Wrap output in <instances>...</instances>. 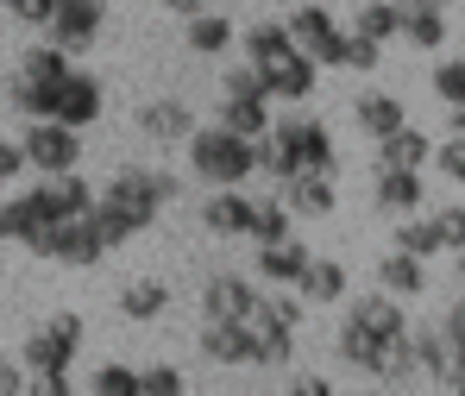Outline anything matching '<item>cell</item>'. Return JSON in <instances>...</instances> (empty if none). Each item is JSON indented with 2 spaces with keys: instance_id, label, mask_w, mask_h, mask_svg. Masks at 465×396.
Returning a JSON list of instances; mask_svg holds the SVG:
<instances>
[{
  "instance_id": "1",
  "label": "cell",
  "mask_w": 465,
  "mask_h": 396,
  "mask_svg": "<svg viewBox=\"0 0 465 396\" xmlns=\"http://www.w3.org/2000/svg\"><path fill=\"white\" fill-rule=\"evenodd\" d=\"M176 202V176L170 170H157V163H120L101 189H94V202H88V214H94V227L101 239L120 252L126 239L152 233L157 214Z\"/></svg>"
},
{
  "instance_id": "36",
  "label": "cell",
  "mask_w": 465,
  "mask_h": 396,
  "mask_svg": "<svg viewBox=\"0 0 465 396\" xmlns=\"http://www.w3.org/2000/svg\"><path fill=\"white\" fill-rule=\"evenodd\" d=\"M88 391L94 396H139V365H126V359L94 365V371H88Z\"/></svg>"
},
{
  "instance_id": "35",
  "label": "cell",
  "mask_w": 465,
  "mask_h": 396,
  "mask_svg": "<svg viewBox=\"0 0 465 396\" xmlns=\"http://www.w3.org/2000/svg\"><path fill=\"white\" fill-rule=\"evenodd\" d=\"M396 25H402V0H365V6L352 13V32H365V38H378V45L396 38Z\"/></svg>"
},
{
  "instance_id": "25",
  "label": "cell",
  "mask_w": 465,
  "mask_h": 396,
  "mask_svg": "<svg viewBox=\"0 0 465 396\" xmlns=\"http://www.w3.org/2000/svg\"><path fill=\"white\" fill-rule=\"evenodd\" d=\"M346 315L359 321V327H371L378 340H402V333H409V302H402V296H390V290H371V296H359Z\"/></svg>"
},
{
  "instance_id": "43",
  "label": "cell",
  "mask_w": 465,
  "mask_h": 396,
  "mask_svg": "<svg viewBox=\"0 0 465 396\" xmlns=\"http://www.w3.org/2000/svg\"><path fill=\"white\" fill-rule=\"evenodd\" d=\"M290 391H296V396H327V391H333V378H321V371H296Z\"/></svg>"
},
{
  "instance_id": "50",
  "label": "cell",
  "mask_w": 465,
  "mask_h": 396,
  "mask_svg": "<svg viewBox=\"0 0 465 396\" xmlns=\"http://www.w3.org/2000/svg\"><path fill=\"white\" fill-rule=\"evenodd\" d=\"M402 6H447V0H402Z\"/></svg>"
},
{
  "instance_id": "17",
  "label": "cell",
  "mask_w": 465,
  "mask_h": 396,
  "mask_svg": "<svg viewBox=\"0 0 465 396\" xmlns=\"http://www.w3.org/2000/svg\"><path fill=\"white\" fill-rule=\"evenodd\" d=\"M290 290H296L309 309H340L352 283H346V264H340V258H327V252H309V264H302V277H296Z\"/></svg>"
},
{
  "instance_id": "45",
  "label": "cell",
  "mask_w": 465,
  "mask_h": 396,
  "mask_svg": "<svg viewBox=\"0 0 465 396\" xmlns=\"http://www.w3.org/2000/svg\"><path fill=\"white\" fill-rule=\"evenodd\" d=\"M440 327H447V333H453V340L465 346V296L453 302V309H447V315H440Z\"/></svg>"
},
{
  "instance_id": "46",
  "label": "cell",
  "mask_w": 465,
  "mask_h": 396,
  "mask_svg": "<svg viewBox=\"0 0 465 396\" xmlns=\"http://www.w3.org/2000/svg\"><path fill=\"white\" fill-rule=\"evenodd\" d=\"M447 133H465V101H453V107H447Z\"/></svg>"
},
{
  "instance_id": "7",
  "label": "cell",
  "mask_w": 465,
  "mask_h": 396,
  "mask_svg": "<svg viewBox=\"0 0 465 396\" xmlns=\"http://www.w3.org/2000/svg\"><path fill=\"white\" fill-rule=\"evenodd\" d=\"M45 120H64V126H76V133L101 126V120H107V82L94 76V70H82V64H70L64 82L51 88V114H45Z\"/></svg>"
},
{
  "instance_id": "6",
  "label": "cell",
  "mask_w": 465,
  "mask_h": 396,
  "mask_svg": "<svg viewBox=\"0 0 465 396\" xmlns=\"http://www.w3.org/2000/svg\"><path fill=\"white\" fill-rule=\"evenodd\" d=\"M107 6L114 0H57L51 6V19L38 25L57 51H70V57H88L94 45H101V32H107Z\"/></svg>"
},
{
  "instance_id": "37",
  "label": "cell",
  "mask_w": 465,
  "mask_h": 396,
  "mask_svg": "<svg viewBox=\"0 0 465 396\" xmlns=\"http://www.w3.org/2000/svg\"><path fill=\"white\" fill-rule=\"evenodd\" d=\"M428 88L453 107V101H465V57H440L434 64V76H428Z\"/></svg>"
},
{
  "instance_id": "12",
  "label": "cell",
  "mask_w": 465,
  "mask_h": 396,
  "mask_svg": "<svg viewBox=\"0 0 465 396\" xmlns=\"http://www.w3.org/2000/svg\"><path fill=\"white\" fill-rule=\"evenodd\" d=\"M283 25H290V38H296V51H302V57H314L321 70H333V45H340V19H333V6L302 0Z\"/></svg>"
},
{
  "instance_id": "10",
  "label": "cell",
  "mask_w": 465,
  "mask_h": 396,
  "mask_svg": "<svg viewBox=\"0 0 465 396\" xmlns=\"http://www.w3.org/2000/svg\"><path fill=\"white\" fill-rule=\"evenodd\" d=\"M258 76H264L271 107H309L314 88H321V64L302 57V51H283L277 64H258Z\"/></svg>"
},
{
  "instance_id": "18",
  "label": "cell",
  "mask_w": 465,
  "mask_h": 396,
  "mask_svg": "<svg viewBox=\"0 0 465 396\" xmlns=\"http://www.w3.org/2000/svg\"><path fill=\"white\" fill-rule=\"evenodd\" d=\"M195 352L208 365H252V321H202Z\"/></svg>"
},
{
  "instance_id": "27",
  "label": "cell",
  "mask_w": 465,
  "mask_h": 396,
  "mask_svg": "<svg viewBox=\"0 0 465 396\" xmlns=\"http://www.w3.org/2000/svg\"><path fill=\"white\" fill-rule=\"evenodd\" d=\"M296 346H302V327L252 321V365H258V371H283V365H296Z\"/></svg>"
},
{
  "instance_id": "4",
  "label": "cell",
  "mask_w": 465,
  "mask_h": 396,
  "mask_svg": "<svg viewBox=\"0 0 465 396\" xmlns=\"http://www.w3.org/2000/svg\"><path fill=\"white\" fill-rule=\"evenodd\" d=\"M70 64H76V57H70V51H57L51 38H45V45H32V51H19V57H13V76H6V88H0V94H6V107H13L19 120H45V114H51V88L64 82Z\"/></svg>"
},
{
  "instance_id": "2",
  "label": "cell",
  "mask_w": 465,
  "mask_h": 396,
  "mask_svg": "<svg viewBox=\"0 0 465 396\" xmlns=\"http://www.w3.org/2000/svg\"><path fill=\"white\" fill-rule=\"evenodd\" d=\"M296 170H314V176L340 170V145H333L327 120H314V114H283V120H271L258 133V176L283 183Z\"/></svg>"
},
{
  "instance_id": "22",
  "label": "cell",
  "mask_w": 465,
  "mask_h": 396,
  "mask_svg": "<svg viewBox=\"0 0 465 396\" xmlns=\"http://www.w3.org/2000/svg\"><path fill=\"white\" fill-rule=\"evenodd\" d=\"M346 114H352V126H359L365 139H384V133H396V126L409 120V107H402L390 88H359Z\"/></svg>"
},
{
  "instance_id": "30",
  "label": "cell",
  "mask_w": 465,
  "mask_h": 396,
  "mask_svg": "<svg viewBox=\"0 0 465 396\" xmlns=\"http://www.w3.org/2000/svg\"><path fill=\"white\" fill-rule=\"evenodd\" d=\"M232 45H239L252 64H277L283 51H296V38H290V25H283V19H252Z\"/></svg>"
},
{
  "instance_id": "13",
  "label": "cell",
  "mask_w": 465,
  "mask_h": 396,
  "mask_svg": "<svg viewBox=\"0 0 465 396\" xmlns=\"http://www.w3.org/2000/svg\"><path fill=\"white\" fill-rule=\"evenodd\" d=\"M409 346H415V371L428 378V384H447V371L453 365H465V346L440 327V321H409Z\"/></svg>"
},
{
  "instance_id": "16",
  "label": "cell",
  "mask_w": 465,
  "mask_h": 396,
  "mask_svg": "<svg viewBox=\"0 0 465 396\" xmlns=\"http://www.w3.org/2000/svg\"><path fill=\"white\" fill-rule=\"evenodd\" d=\"M384 346L390 340H378L371 327H359L352 315L340 321V333H333V359H340L352 378H371V384H378V371H384Z\"/></svg>"
},
{
  "instance_id": "39",
  "label": "cell",
  "mask_w": 465,
  "mask_h": 396,
  "mask_svg": "<svg viewBox=\"0 0 465 396\" xmlns=\"http://www.w3.org/2000/svg\"><path fill=\"white\" fill-rule=\"evenodd\" d=\"M183 391V371H176V365H163V359H157V365H139V396H176Z\"/></svg>"
},
{
  "instance_id": "49",
  "label": "cell",
  "mask_w": 465,
  "mask_h": 396,
  "mask_svg": "<svg viewBox=\"0 0 465 396\" xmlns=\"http://www.w3.org/2000/svg\"><path fill=\"white\" fill-rule=\"evenodd\" d=\"M453 271H460V283H465V245H460V252H453Z\"/></svg>"
},
{
  "instance_id": "3",
  "label": "cell",
  "mask_w": 465,
  "mask_h": 396,
  "mask_svg": "<svg viewBox=\"0 0 465 396\" xmlns=\"http://www.w3.org/2000/svg\"><path fill=\"white\" fill-rule=\"evenodd\" d=\"M183 158H189V170H195L202 189H245V183L258 176V139H245V133L221 126V120H208V126H195V133L183 139Z\"/></svg>"
},
{
  "instance_id": "47",
  "label": "cell",
  "mask_w": 465,
  "mask_h": 396,
  "mask_svg": "<svg viewBox=\"0 0 465 396\" xmlns=\"http://www.w3.org/2000/svg\"><path fill=\"white\" fill-rule=\"evenodd\" d=\"M163 6H170V13H183V19H189V13H202V6H208V0H163Z\"/></svg>"
},
{
  "instance_id": "8",
  "label": "cell",
  "mask_w": 465,
  "mask_h": 396,
  "mask_svg": "<svg viewBox=\"0 0 465 396\" xmlns=\"http://www.w3.org/2000/svg\"><path fill=\"white\" fill-rule=\"evenodd\" d=\"M19 152H25V170H38V176H51V170H82V133L64 126V120H25Z\"/></svg>"
},
{
  "instance_id": "28",
  "label": "cell",
  "mask_w": 465,
  "mask_h": 396,
  "mask_svg": "<svg viewBox=\"0 0 465 396\" xmlns=\"http://www.w3.org/2000/svg\"><path fill=\"white\" fill-rule=\"evenodd\" d=\"M232 38H239V32H232V19H227V13H214V6H202V13H189V19H183V45H189L195 57H227Z\"/></svg>"
},
{
  "instance_id": "48",
  "label": "cell",
  "mask_w": 465,
  "mask_h": 396,
  "mask_svg": "<svg viewBox=\"0 0 465 396\" xmlns=\"http://www.w3.org/2000/svg\"><path fill=\"white\" fill-rule=\"evenodd\" d=\"M440 391H460L465 396V365H453V371H447V384H440Z\"/></svg>"
},
{
  "instance_id": "51",
  "label": "cell",
  "mask_w": 465,
  "mask_h": 396,
  "mask_svg": "<svg viewBox=\"0 0 465 396\" xmlns=\"http://www.w3.org/2000/svg\"><path fill=\"white\" fill-rule=\"evenodd\" d=\"M0 277H6V264H0Z\"/></svg>"
},
{
  "instance_id": "41",
  "label": "cell",
  "mask_w": 465,
  "mask_h": 396,
  "mask_svg": "<svg viewBox=\"0 0 465 396\" xmlns=\"http://www.w3.org/2000/svg\"><path fill=\"white\" fill-rule=\"evenodd\" d=\"M434 221H440L447 252H460V245H465V202H453V208H434Z\"/></svg>"
},
{
  "instance_id": "33",
  "label": "cell",
  "mask_w": 465,
  "mask_h": 396,
  "mask_svg": "<svg viewBox=\"0 0 465 396\" xmlns=\"http://www.w3.org/2000/svg\"><path fill=\"white\" fill-rule=\"evenodd\" d=\"M296 233V214L277 202V195H252V221H245V239L252 245H264V239H283Z\"/></svg>"
},
{
  "instance_id": "34",
  "label": "cell",
  "mask_w": 465,
  "mask_h": 396,
  "mask_svg": "<svg viewBox=\"0 0 465 396\" xmlns=\"http://www.w3.org/2000/svg\"><path fill=\"white\" fill-rule=\"evenodd\" d=\"M378 64H384V45H378V38H365V32H340V45H333V70L371 76Z\"/></svg>"
},
{
  "instance_id": "21",
  "label": "cell",
  "mask_w": 465,
  "mask_h": 396,
  "mask_svg": "<svg viewBox=\"0 0 465 396\" xmlns=\"http://www.w3.org/2000/svg\"><path fill=\"white\" fill-rule=\"evenodd\" d=\"M396 38H402L409 51H421V57H440V51H447V38H453V25H447V6H402V25H396Z\"/></svg>"
},
{
  "instance_id": "42",
  "label": "cell",
  "mask_w": 465,
  "mask_h": 396,
  "mask_svg": "<svg viewBox=\"0 0 465 396\" xmlns=\"http://www.w3.org/2000/svg\"><path fill=\"white\" fill-rule=\"evenodd\" d=\"M19 176H25V152H19V139H6V133H0V189H6V183H19Z\"/></svg>"
},
{
  "instance_id": "14",
  "label": "cell",
  "mask_w": 465,
  "mask_h": 396,
  "mask_svg": "<svg viewBox=\"0 0 465 396\" xmlns=\"http://www.w3.org/2000/svg\"><path fill=\"white\" fill-rule=\"evenodd\" d=\"M133 133H139L145 145H183V139L195 133V114H189V101L163 94V101H145V107L133 114Z\"/></svg>"
},
{
  "instance_id": "26",
  "label": "cell",
  "mask_w": 465,
  "mask_h": 396,
  "mask_svg": "<svg viewBox=\"0 0 465 396\" xmlns=\"http://www.w3.org/2000/svg\"><path fill=\"white\" fill-rule=\"evenodd\" d=\"M378 145V170H421V163L434 158V139L421 133V126H396V133H384V139H371Z\"/></svg>"
},
{
  "instance_id": "20",
  "label": "cell",
  "mask_w": 465,
  "mask_h": 396,
  "mask_svg": "<svg viewBox=\"0 0 465 396\" xmlns=\"http://www.w3.org/2000/svg\"><path fill=\"white\" fill-rule=\"evenodd\" d=\"M302 264H309V239L283 233V239H264L258 245V283H271V290H290L302 277Z\"/></svg>"
},
{
  "instance_id": "44",
  "label": "cell",
  "mask_w": 465,
  "mask_h": 396,
  "mask_svg": "<svg viewBox=\"0 0 465 396\" xmlns=\"http://www.w3.org/2000/svg\"><path fill=\"white\" fill-rule=\"evenodd\" d=\"M13 391H25V365L0 352V396H13Z\"/></svg>"
},
{
  "instance_id": "40",
  "label": "cell",
  "mask_w": 465,
  "mask_h": 396,
  "mask_svg": "<svg viewBox=\"0 0 465 396\" xmlns=\"http://www.w3.org/2000/svg\"><path fill=\"white\" fill-rule=\"evenodd\" d=\"M221 94H264V76H258V64L245 57V64H227V76H221Z\"/></svg>"
},
{
  "instance_id": "32",
  "label": "cell",
  "mask_w": 465,
  "mask_h": 396,
  "mask_svg": "<svg viewBox=\"0 0 465 396\" xmlns=\"http://www.w3.org/2000/svg\"><path fill=\"white\" fill-rule=\"evenodd\" d=\"M214 120L232 126V133H245V139H258V133L271 126V94H221Z\"/></svg>"
},
{
  "instance_id": "38",
  "label": "cell",
  "mask_w": 465,
  "mask_h": 396,
  "mask_svg": "<svg viewBox=\"0 0 465 396\" xmlns=\"http://www.w3.org/2000/svg\"><path fill=\"white\" fill-rule=\"evenodd\" d=\"M428 163H434L447 183H465V133H447V139L434 145V158H428Z\"/></svg>"
},
{
  "instance_id": "9",
  "label": "cell",
  "mask_w": 465,
  "mask_h": 396,
  "mask_svg": "<svg viewBox=\"0 0 465 396\" xmlns=\"http://www.w3.org/2000/svg\"><path fill=\"white\" fill-rule=\"evenodd\" d=\"M114 245L101 239V227H94V214H70V221H57L51 227V239H45V264H64V271H94L101 258H107Z\"/></svg>"
},
{
  "instance_id": "19",
  "label": "cell",
  "mask_w": 465,
  "mask_h": 396,
  "mask_svg": "<svg viewBox=\"0 0 465 396\" xmlns=\"http://www.w3.org/2000/svg\"><path fill=\"white\" fill-rule=\"evenodd\" d=\"M371 202H378V214H415V208H428V183H421V170H378L371 176Z\"/></svg>"
},
{
  "instance_id": "29",
  "label": "cell",
  "mask_w": 465,
  "mask_h": 396,
  "mask_svg": "<svg viewBox=\"0 0 465 396\" xmlns=\"http://www.w3.org/2000/svg\"><path fill=\"white\" fill-rule=\"evenodd\" d=\"M120 315L133 321V327L163 321V315H170V283H163V277H133V283L120 290Z\"/></svg>"
},
{
  "instance_id": "11",
  "label": "cell",
  "mask_w": 465,
  "mask_h": 396,
  "mask_svg": "<svg viewBox=\"0 0 465 396\" xmlns=\"http://www.w3.org/2000/svg\"><path fill=\"white\" fill-rule=\"evenodd\" d=\"M258 296H264L258 277H245V271H214V277L202 283V321H252Z\"/></svg>"
},
{
  "instance_id": "31",
  "label": "cell",
  "mask_w": 465,
  "mask_h": 396,
  "mask_svg": "<svg viewBox=\"0 0 465 396\" xmlns=\"http://www.w3.org/2000/svg\"><path fill=\"white\" fill-rule=\"evenodd\" d=\"M390 245H402V252H415V258H440L447 252V239H440V221L428 214V208H415V214H396V233Z\"/></svg>"
},
{
  "instance_id": "15",
  "label": "cell",
  "mask_w": 465,
  "mask_h": 396,
  "mask_svg": "<svg viewBox=\"0 0 465 396\" xmlns=\"http://www.w3.org/2000/svg\"><path fill=\"white\" fill-rule=\"evenodd\" d=\"M277 202H283L296 221H327V214L340 208V189H333V176L296 170V176H283V183H277Z\"/></svg>"
},
{
  "instance_id": "24",
  "label": "cell",
  "mask_w": 465,
  "mask_h": 396,
  "mask_svg": "<svg viewBox=\"0 0 465 396\" xmlns=\"http://www.w3.org/2000/svg\"><path fill=\"white\" fill-rule=\"evenodd\" d=\"M378 290H390V296H402V302L428 296V258H415V252L390 245L384 258H378Z\"/></svg>"
},
{
  "instance_id": "5",
  "label": "cell",
  "mask_w": 465,
  "mask_h": 396,
  "mask_svg": "<svg viewBox=\"0 0 465 396\" xmlns=\"http://www.w3.org/2000/svg\"><path fill=\"white\" fill-rule=\"evenodd\" d=\"M82 340H88V321L76 309H57V315H45V327H32L25 333V346H19V365H25V378H38V371H70L82 352Z\"/></svg>"
},
{
  "instance_id": "23",
  "label": "cell",
  "mask_w": 465,
  "mask_h": 396,
  "mask_svg": "<svg viewBox=\"0 0 465 396\" xmlns=\"http://www.w3.org/2000/svg\"><path fill=\"white\" fill-rule=\"evenodd\" d=\"M245 221H252V195L245 189H208L202 195V227L214 239H245Z\"/></svg>"
}]
</instances>
